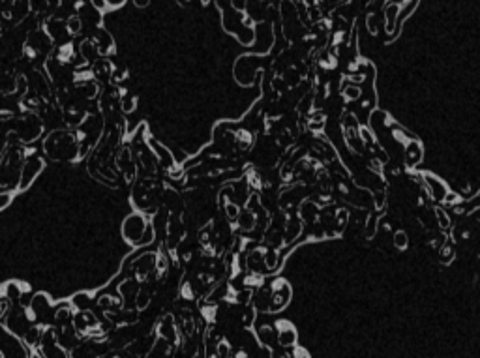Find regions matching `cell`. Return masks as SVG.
<instances>
[{"label":"cell","mask_w":480,"mask_h":358,"mask_svg":"<svg viewBox=\"0 0 480 358\" xmlns=\"http://www.w3.org/2000/svg\"><path fill=\"white\" fill-rule=\"evenodd\" d=\"M24 163V152L21 148H12L0 162V186L12 188L21 182V171Z\"/></svg>","instance_id":"1"},{"label":"cell","mask_w":480,"mask_h":358,"mask_svg":"<svg viewBox=\"0 0 480 358\" xmlns=\"http://www.w3.org/2000/svg\"><path fill=\"white\" fill-rule=\"evenodd\" d=\"M77 150V139L73 133L68 132H55L45 141L47 156L53 160H71Z\"/></svg>","instance_id":"2"},{"label":"cell","mask_w":480,"mask_h":358,"mask_svg":"<svg viewBox=\"0 0 480 358\" xmlns=\"http://www.w3.org/2000/svg\"><path fill=\"white\" fill-rule=\"evenodd\" d=\"M146 229H148V225H146L145 218H141L139 214H133L124 221V237L132 244H143Z\"/></svg>","instance_id":"3"},{"label":"cell","mask_w":480,"mask_h":358,"mask_svg":"<svg viewBox=\"0 0 480 358\" xmlns=\"http://www.w3.org/2000/svg\"><path fill=\"white\" fill-rule=\"evenodd\" d=\"M41 169H43V160H41L38 154L29 156L23 163V171H21V182H19V186H21V188H29V186L32 184V180L40 174Z\"/></svg>","instance_id":"4"},{"label":"cell","mask_w":480,"mask_h":358,"mask_svg":"<svg viewBox=\"0 0 480 358\" xmlns=\"http://www.w3.org/2000/svg\"><path fill=\"white\" fill-rule=\"evenodd\" d=\"M422 180H424V184H426V190H428L432 199H435V201H445L446 195H448V188H446V184L439 176H435V174H432V173H424Z\"/></svg>","instance_id":"5"},{"label":"cell","mask_w":480,"mask_h":358,"mask_svg":"<svg viewBox=\"0 0 480 358\" xmlns=\"http://www.w3.org/2000/svg\"><path fill=\"white\" fill-rule=\"evenodd\" d=\"M291 298V287L285 282L274 283L272 289V302H270V312H280L289 304Z\"/></svg>","instance_id":"6"},{"label":"cell","mask_w":480,"mask_h":358,"mask_svg":"<svg viewBox=\"0 0 480 358\" xmlns=\"http://www.w3.org/2000/svg\"><path fill=\"white\" fill-rule=\"evenodd\" d=\"M422 145L418 143V141H415V139H411L409 143L405 145V163L409 165V167H415L417 163L422 162Z\"/></svg>","instance_id":"7"},{"label":"cell","mask_w":480,"mask_h":358,"mask_svg":"<svg viewBox=\"0 0 480 358\" xmlns=\"http://www.w3.org/2000/svg\"><path fill=\"white\" fill-rule=\"evenodd\" d=\"M278 343L284 349H289V347H295L296 343V330L287 323L280 324V332H278Z\"/></svg>","instance_id":"8"},{"label":"cell","mask_w":480,"mask_h":358,"mask_svg":"<svg viewBox=\"0 0 480 358\" xmlns=\"http://www.w3.org/2000/svg\"><path fill=\"white\" fill-rule=\"evenodd\" d=\"M399 10H401V6H399L398 2H390V4L385 6V17H387V32L388 34H394V32H396Z\"/></svg>","instance_id":"9"},{"label":"cell","mask_w":480,"mask_h":358,"mask_svg":"<svg viewBox=\"0 0 480 358\" xmlns=\"http://www.w3.org/2000/svg\"><path fill=\"white\" fill-rule=\"evenodd\" d=\"M257 223V218H255L254 210H240V216H238V225L242 231H251Z\"/></svg>","instance_id":"10"},{"label":"cell","mask_w":480,"mask_h":358,"mask_svg":"<svg viewBox=\"0 0 480 358\" xmlns=\"http://www.w3.org/2000/svg\"><path fill=\"white\" fill-rule=\"evenodd\" d=\"M257 338H259V341L263 343V347H270L272 341L278 340V334L274 332V328L272 326H259V330H257Z\"/></svg>","instance_id":"11"},{"label":"cell","mask_w":480,"mask_h":358,"mask_svg":"<svg viewBox=\"0 0 480 358\" xmlns=\"http://www.w3.org/2000/svg\"><path fill=\"white\" fill-rule=\"evenodd\" d=\"M370 124H371V127L373 130H379V127H383V126H387L388 124V115L385 113V111H373L370 115Z\"/></svg>","instance_id":"12"},{"label":"cell","mask_w":480,"mask_h":358,"mask_svg":"<svg viewBox=\"0 0 480 358\" xmlns=\"http://www.w3.org/2000/svg\"><path fill=\"white\" fill-rule=\"evenodd\" d=\"M434 214H435V220H437V225H439L441 229H450L452 220H450V216L445 212V208H441V207L434 208Z\"/></svg>","instance_id":"13"},{"label":"cell","mask_w":480,"mask_h":358,"mask_svg":"<svg viewBox=\"0 0 480 358\" xmlns=\"http://www.w3.org/2000/svg\"><path fill=\"white\" fill-rule=\"evenodd\" d=\"M474 210H480V190L474 193V195H471L467 199V202L463 204V210L462 212H474Z\"/></svg>","instance_id":"14"},{"label":"cell","mask_w":480,"mask_h":358,"mask_svg":"<svg viewBox=\"0 0 480 358\" xmlns=\"http://www.w3.org/2000/svg\"><path fill=\"white\" fill-rule=\"evenodd\" d=\"M362 96V90H360L359 85H349V87L343 88V98L349 99V101H355Z\"/></svg>","instance_id":"15"},{"label":"cell","mask_w":480,"mask_h":358,"mask_svg":"<svg viewBox=\"0 0 480 358\" xmlns=\"http://www.w3.org/2000/svg\"><path fill=\"white\" fill-rule=\"evenodd\" d=\"M73 306L79 310V312H87L88 308L92 306V300L88 298V295H77L73 298Z\"/></svg>","instance_id":"16"},{"label":"cell","mask_w":480,"mask_h":358,"mask_svg":"<svg viewBox=\"0 0 480 358\" xmlns=\"http://www.w3.org/2000/svg\"><path fill=\"white\" fill-rule=\"evenodd\" d=\"M394 246L398 249H405L409 246V235L405 231H398L394 235Z\"/></svg>","instance_id":"17"},{"label":"cell","mask_w":480,"mask_h":358,"mask_svg":"<svg viewBox=\"0 0 480 358\" xmlns=\"http://www.w3.org/2000/svg\"><path fill=\"white\" fill-rule=\"evenodd\" d=\"M66 29L70 30V32H79L81 30V19L77 17V15H73V17H70L68 21H66Z\"/></svg>","instance_id":"18"},{"label":"cell","mask_w":480,"mask_h":358,"mask_svg":"<svg viewBox=\"0 0 480 358\" xmlns=\"http://www.w3.org/2000/svg\"><path fill=\"white\" fill-rule=\"evenodd\" d=\"M441 263L443 265H448V263H452V259H454V248H450V246H445L443 248V251H441Z\"/></svg>","instance_id":"19"},{"label":"cell","mask_w":480,"mask_h":358,"mask_svg":"<svg viewBox=\"0 0 480 358\" xmlns=\"http://www.w3.org/2000/svg\"><path fill=\"white\" fill-rule=\"evenodd\" d=\"M12 202V193L10 191H0V210H4Z\"/></svg>","instance_id":"20"},{"label":"cell","mask_w":480,"mask_h":358,"mask_svg":"<svg viewBox=\"0 0 480 358\" xmlns=\"http://www.w3.org/2000/svg\"><path fill=\"white\" fill-rule=\"evenodd\" d=\"M366 24H368V30H370L371 34H375L377 32V19L375 15L371 13V15H368V21H366Z\"/></svg>","instance_id":"21"},{"label":"cell","mask_w":480,"mask_h":358,"mask_svg":"<svg viewBox=\"0 0 480 358\" xmlns=\"http://www.w3.org/2000/svg\"><path fill=\"white\" fill-rule=\"evenodd\" d=\"M373 202H375V207H377V208H383V207H385V193H383V191L375 193V197H373Z\"/></svg>","instance_id":"22"},{"label":"cell","mask_w":480,"mask_h":358,"mask_svg":"<svg viewBox=\"0 0 480 358\" xmlns=\"http://www.w3.org/2000/svg\"><path fill=\"white\" fill-rule=\"evenodd\" d=\"M30 358H45V356H43V352L34 351V352H32V354H30Z\"/></svg>","instance_id":"23"},{"label":"cell","mask_w":480,"mask_h":358,"mask_svg":"<svg viewBox=\"0 0 480 358\" xmlns=\"http://www.w3.org/2000/svg\"><path fill=\"white\" fill-rule=\"evenodd\" d=\"M135 4H137V6H146L148 0H135Z\"/></svg>","instance_id":"24"},{"label":"cell","mask_w":480,"mask_h":358,"mask_svg":"<svg viewBox=\"0 0 480 358\" xmlns=\"http://www.w3.org/2000/svg\"><path fill=\"white\" fill-rule=\"evenodd\" d=\"M295 358H310V356H308L306 352H298V354H296Z\"/></svg>","instance_id":"25"},{"label":"cell","mask_w":480,"mask_h":358,"mask_svg":"<svg viewBox=\"0 0 480 358\" xmlns=\"http://www.w3.org/2000/svg\"><path fill=\"white\" fill-rule=\"evenodd\" d=\"M201 2H209V0H201Z\"/></svg>","instance_id":"26"}]
</instances>
